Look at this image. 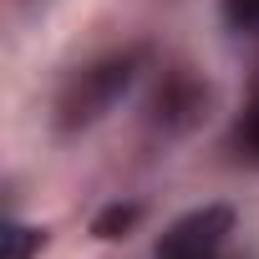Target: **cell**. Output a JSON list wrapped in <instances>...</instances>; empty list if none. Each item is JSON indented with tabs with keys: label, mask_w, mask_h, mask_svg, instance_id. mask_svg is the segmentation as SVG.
Masks as SVG:
<instances>
[{
	"label": "cell",
	"mask_w": 259,
	"mask_h": 259,
	"mask_svg": "<svg viewBox=\"0 0 259 259\" xmlns=\"http://www.w3.org/2000/svg\"><path fill=\"white\" fill-rule=\"evenodd\" d=\"M148 66H153V46L148 41H127V46H112V51L81 61L76 71H66L56 97H51V133L56 138L92 133L97 122H107L133 97V87L148 76Z\"/></svg>",
	"instance_id": "6da1fadb"
},
{
	"label": "cell",
	"mask_w": 259,
	"mask_h": 259,
	"mask_svg": "<svg viewBox=\"0 0 259 259\" xmlns=\"http://www.w3.org/2000/svg\"><path fill=\"white\" fill-rule=\"evenodd\" d=\"M213 107V87L198 66L188 61H168L163 71H153V92L143 102V122H148V133L153 138H188L193 127H203Z\"/></svg>",
	"instance_id": "7a4b0ae2"
},
{
	"label": "cell",
	"mask_w": 259,
	"mask_h": 259,
	"mask_svg": "<svg viewBox=\"0 0 259 259\" xmlns=\"http://www.w3.org/2000/svg\"><path fill=\"white\" fill-rule=\"evenodd\" d=\"M234 234H239L234 203H198L158 234L153 259H234Z\"/></svg>",
	"instance_id": "3957f363"
},
{
	"label": "cell",
	"mask_w": 259,
	"mask_h": 259,
	"mask_svg": "<svg viewBox=\"0 0 259 259\" xmlns=\"http://www.w3.org/2000/svg\"><path fill=\"white\" fill-rule=\"evenodd\" d=\"M229 153L249 168H259V71L249 76V92H244V107L229 127Z\"/></svg>",
	"instance_id": "277c9868"
},
{
	"label": "cell",
	"mask_w": 259,
	"mask_h": 259,
	"mask_svg": "<svg viewBox=\"0 0 259 259\" xmlns=\"http://www.w3.org/2000/svg\"><path fill=\"white\" fill-rule=\"evenodd\" d=\"M143 203L138 198H112V203H102L97 213H92V239L97 244H122V239H133L138 234V224H143Z\"/></svg>",
	"instance_id": "5b68a950"
},
{
	"label": "cell",
	"mask_w": 259,
	"mask_h": 259,
	"mask_svg": "<svg viewBox=\"0 0 259 259\" xmlns=\"http://www.w3.org/2000/svg\"><path fill=\"white\" fill-rule=\"evenodd\" d=\"M0 239H6V259H36L41 249H46V229L41 224H26V219H6V234H0Z\"/></svg>",
	"instance_id": "8992f818"
},
{
	"label": "cell",
	"mask_w": 259,
	"mask_h": 259,
	"mask_svg": "<svg viewBox=\"0 0 259 259\" xmlns=\"http://www.w3.org/2000/svg\"><path fill=\"white\" fill-rule=\"evenodd\" d=\"M219 16L234 36H259V0H219Z\"/></svg>",
	"instance_id": "52a82bcc"
}]
</instances>
